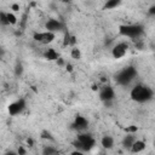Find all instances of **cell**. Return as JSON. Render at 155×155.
<instances>
[{"label":"cell","instance_id":"cell-1","mask_svg":"<svg viewBox=\"0 0 155 155\" xmlns=\"http://www.w3.org/2000/svg\"><path fill=\"white\" fill-rule=\"evenodd\" d=\"M130 97L133 102L147 103V102L153 99L154 92L150 87H148L145 85H142V84H138L134 87H132V90L130 91Z\"/></svg>","mask_w":155,"mask_h":155},{"label":"cell","instance_id":"cell-2","mask_svg":"<svg viewBox=\"0 0 155 155\" xmlns=\"http://www.w3.org/2000/svg\"><path fill=\"white\" fill-rule=\"evenodd\" d=\"M144 33V27L142 24H122L119 27V34L130 38V39H138Z\"/></svg>","mask_w":155,"mask_h":155},{"label":"cell","instance_id":"cell-3","mask_svg":"<svg viewBox=\"0 0 155 155\" xmlns=\"http://www.w3.org/2000/svg\"><path fill=\"white\" fill-rule=\"evenodd\" d=\"M96 144V140L90 134V133H85V132H81L76 140L74 142V145L81 151V153H85V151H88L91 150Z\"/></svg>","mask_w":155,"mask_h":155},{"label":"cell","instance_id":"cell-4","mask_svg":"<svg viewBox=\"0 0 155 155\" xmlns=\"http://www.w3.org/2000/svg\"><path fill=\"white\" fill-rule=\"evenodd\" d=\"M33 39L34 41L41 44V45H50L56 39V33L50 31V30H45V31H35L33 34Z\"/></svg>","mask_w":155,"mask_h":155},{"label":"cell","instance_id":"cell-5","mask_svg":"<svg viewBox=\"0 0 155 155\" xmlns=\"http://www.w3.org/2000/svg\"><path fill=\"white\" fill-rule=\"evenodd\" d=\"M27 104H25V101L23 98H19V99H16L13 102H11L7 107V111L11 116H16V115H19L23 113V110L25 109Z\"/></svg>","mask_w":155,"mask_h":155},{"label":"cell","instance_id":"cell-6","mask_svg":"<svg viewBox=\"0 0 155 155\" xmlns=\"http://www.w3.org/2000/svg\"><path fill=\"white\" fill-rule=\"evenodd\" d=\"M134 75H136V70H134L132 67H128V68L121 70V71L117 74L116 81H117V84H120V85H127V84L134 78Z\"/></svg>","mask_w":155,"mask_h":155},{"label":"cell","instance_id":"cell-7","mask_svg":"<svg viewBox=\"0 0 155 155\" xmlns=\"http://www.w3.org/2000/svg\"><path fill=\"white\" fill-rule=\"evenodd\" d=\"M127 51H128V44L121 41V42H117V44L111 48V56H113V58H115V59H121V58H124V57L126 56Z\"/></svg>","mask_w":155,"mask_h":155},{"label":"cell","instance_id":"cell-8","mask_svg":"<svg viewBox=\"0 0 155 155\" xmlns=\"http://www.w3.org/2000/svg\"><path fill=\"white\" fill-rule=\"evenodd\" d=\"M115 98V91L111 86H103L101 90H99V99L103 102V103H107V102H113Z\"/></svg>","mask_w":155,"mask_h":155},{"label":"cell","instance_id":"cell-9","mask_svg":"<svg viewBox=\"0 0 155 155\" xmlns=\"http://www.w3.org/2000/svg\"><path fill=\"white\" fill-rule=\"evenodd\" d=\"M45 28H46V30L57 33V31H62V30L64 29V24H63V22H61L59 19L50 18V19L45 23Z\"/></svg>","mask_w":155,"mask_h":155},{"label":"cell","instance_id":"cell-10","mask_svg":"<svg viewBox=\"0 0 155 155\" xmlns=\"http://www.w3.org/2000/svg\"><path fill=\"white\" fill-rule=\"evenodd\" d=\"M73 127L75 130H78L79 132H84L88 127V120L82 115H76L74 119V122H73Z\"/></svg>","mask_w":155,"mask_h":155},{"label":"cell","instance_id":"cell-11","mask_svg":"<svg viewBox=\"0 0 155 155\" xmlns=\"http://www.w3.org/2000/svg\"><path fill=\"white\" fill-rule=\"evenodd\" d=\"M136 139H137L136 132H128V133H126V134L124 136V138H122V147H124L125 149H128V150H130Z\"/></svg>","mask_w":155,"mask_h":155},{"label":"cell","instance_id":"cell-12","mask_svg":"<svg viewBox=\"0 0 155 155\" xmlns=\"http://www.w3.org/2000/svg\"><path fill=\"white\" fill-rule=\"evenodd\" d=\"M44 58L46 61H50V62H54V61H58L61 58L59 56V52H57L54 48H47L45 52H44Z\"/></svg>","mask_w":155,"mask_h":155},{"label":"cell","instance_id":"cell-13","mask_svg":"<svg viewBox=\"0 0 155 155\" xmlns=\"http://www.w3.org/2000/svg\"><path fill=\"white\" fill-rule=\"evenodd\" d=\"M145 145H147V143L143 139H136L134 143L132 144L130 151L131 153H142L145 149Z\"/></svg>","mask_w":155,"mask_h":155},{"label":"cell","instance_id":"cell-14","mask_svg":"<svg viewBox=\"0 0 155 155\" xmlns=\"http://www.w3.org/2000/svg\"><path fill=\"white\" fill-rule=\"evenodd\" d=\"M101 145L104 148V149H111L114 147V138L109 134H105L102 137L101 139Z\"/></svg>","mask_w":155,"mask_h":155},{"label":"cell","instance_id":"cell-15","mask_svg":"<svg viewBox=\"0 0 155 155\" xmlns=\"http://www.w3.org/2000/svg\"><path fill=\"white\" fill-rule=\"evenodd\" d=\"M121 2H122V0H107L103 6V10H114L117 6H120Z\"/></svg>","mask_w":155,"mask_h":155},{"label":"cell","instance_id":"cell-16","mask_svg":"<svg viewBox=\"0 0 155 155\" xmlns=\"http://www.w3.org/2000/svg\"><path fill=\"white\" fill-rule=\"evenodd\" d=\"M70 57L73 59H75V61L81 59V51H80V48L78 46H73L71 47V50H70Z\"/></svg>","mask_w":155,"mask_h":155},{"label":"cell","instance_id":"cell-17","mask_svg":"<svg viewBox=\"0 0 155 155\" xmlns=\"http://www.w3.org/2000/svg\"><path fill=\"white\" fill-rule=\"evenodd\" d=\"M7 21H8V24H10V25H15V24H17L18 18H17V16L15 15V12L8 11V12H7Z\"/></svg>","mask_w":155,"mask_h":155},{"label":"cell","instance_id":"cell-18","mask_svg":"<svg viewBox=\"0 0 155 155\" xmlns=\"http://www.w3.org/2000/svg\"><path fill=\"white\" fill-rule=\"evenodd\" d=\"M70 41H71V34L69 31H65L64 33V36H63V42H62L63 47L70 46Z\"/></svg>","mask_w":155,"mask_h":155},{"label":"cell","instance_id":"cell-19","mask_svg":"<svg viewBox=\"0 0 155 155\" xmlns=\"http://www.w3.org/2000/svg\"><path fill=\"white\" fill-rule=\"evenodd\" d=\"M58 150L53 147H50V145H46L44 149H42V154L44 155H52V154H57Z\"/></svg>","mask_w":155,"mask_h":155},{"label":"cell","instance_id":"cell-20","mask_svg":"<svg viewBox=\"0 0 155 155\" xmlns=\"http://www.w3.org/2000/svg\"><path fill=\"white\" fill-rule=\"evenodd\" d=\"M23 65H22V63H17L16 65H15V75L16 76H21L22 74H23Z\"/></svg>","mask_w":155,"mask_h":155},{"label":"cell","instance_id":"cell-21","mask_svg":"<svg viewBox=\"0 0 155 155\" xmlns=\"http://www.w3.org/2000/svg\"><path fill=\"white\" fill-rule=\"evenodd\" d=\"M0 22L4 25H10L8 24V21H7V12H5V11H1L0 12Z\"/></svg>","mask_w":155,"mask_h":155},{"label":"cell","instance_id":"cell-22","mask_svg":"<svg viewBox=\"0 0 155 155\" xmlns=\"http://www.w3.org/2000/svg\"><path fill=\"white\" fill-rule=\"evenodd\" d=\"M41 138L42 139H48V140H53V137H52V134L48 132V131H42L41 132Z\"/></svg>","mask_w":155,"mask_h":155},{"label":"cell","instance_id":"cell-23","mask_svg":"<svg viewBox=\"0 0 155 155\" xmlns=\"http://www.w3.org/2000/svg\"><path fill=\"white\" fill-rule=\"evenodd\" d=\"M19 8H21V6H19V4H17V2H13V4H11V6H10V10L12 11V12H18L19 11Z\"/></svg>","mask_w":155,"mask_h":155},{"label":"cell","instance_id":"cell-24","mask_svg":"<svg viewBox=\"0 0 155 155\" xmlns=\"http://www.w3.org/2000/svg\"><path fill=\"white\" fill-rule=\"evenodd\" d=\"M148 15H150V16H155V5H153V6L149 7V10H148Z\"/></svg>","mask_w":155,"mask_h":155},{"label":"cell","instance_id":"cell-25","mask_svg":"<svg viewBox=\"0 0 155 155\" xmlns=\"http://www.w3.org/2000/svg\"><path fill=\"white\" fill-rule=\"evenodd\" d=\"M25 153H27V151H25L22 147H19V148H18V150H17V154H19V155H23V154H25Z\"/></svg>","mask_w":155,"mask_h":155},{"label":"cell","instance_id":"cell-26","mask_svg":"<svg viewBox=\"0 0 155 155\" xmlns=\"http://www.w3.org/2000/svg\"><path fill=\"white\" fill-rule=\"evenodd\" d=\"M65 67H67V70L68 71H73V65L71 64H67Z\"/></svg>","mask_w":155,"mask_h":155},{"label":"cell","instance_id":"cell-27","mask_svg":"<svg viewBox=\"0 0 155 155\" xmlns=\"http://www.w3.org/2000/svg\"><path fill=\"white\" fill-rule=\"evenodd\" d=\"M62 2H69V0H61Z\"/></svg>","mask_w":155,"mask_h":155}]
</instances>
